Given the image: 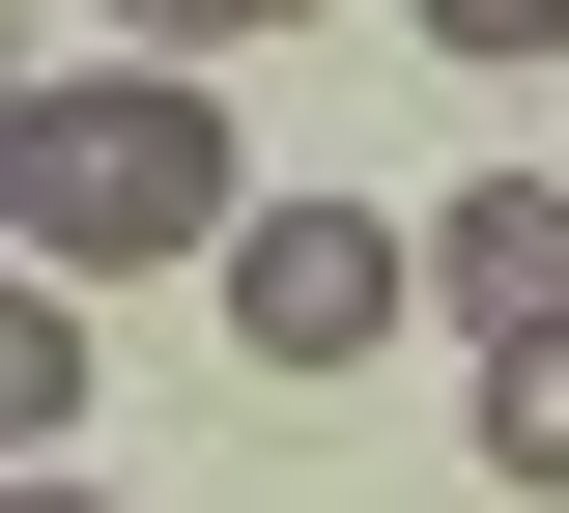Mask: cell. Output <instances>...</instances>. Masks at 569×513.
I'll list each match as a JSON object with an SVG mask.
<instances>
[{
	"label": "cell",
	"mask_w": 569,
	"mask_h": 513,
	"mask_svg": "<svg viewBox=\"0 0 569 513\" xmlns=\"http://www.w3.org/2000/svg\"><path fill=\"white\" fill-rule=\"evenodd\" d=\"M0 228H29V286H86V257H228L257 228V171H228V86L200 58H86L0 115Z\"/></svg>",
	"instance_id": "1"
},
{
	"label": "cell",
	"mask_w": 569,
	"mask_h": 513,
	"mask_svg": "<svg viewBox=\"0 0 569 513\" xmlns=\"http://www.w3.org/2000/svg\"><path fill=\"white\" fill-rule=\"evenodd\" d=\"M399 314H427V228H370L342 171H313V200H257V228H228V343H257V371H370V343H399Z\"/></svg>",
	"instance_id": "2"
},
{
	"label": "cell",
	"mask_w": 569,
	"mask_h": 513,
	"mask_svg": "<svg viewBox=\"0 0 569 513\" xmlns=\"http://www.w3.org/2000/svg\"><path fill=\"white\" fill-rule=\"evenodd\" d=\"M427 314L569 343V171H456V200H427Z\"/></svg>",
	"instance_id": "3"
},
{
	"label": "cell",
	"mask_w": 569,
	"mask_h": 513,
	"mask_svg": "<svg viewBox=\"0 0 569 513\" xmlns=\"http://www.w3.org/2000/svg\"><path fill=\"white\" fill-rule=\"evenodd\" d=\"M0 428H29V456H86V286H29V314H0Z\"/></svg>",
	"instance_id": "4"
},
{
	"label": "cell",
	"mask_w": 569,
	"mask_h": 513,
	"mask_svg": "<svg viewBox=\"0 0 569 513\" xmlns=\"http://www.w3.org/2000/svg\"><path fill=\"white\" fill-rule=\"evenodd\" d=\"M485 485L569 513V343H485Z\"/></svg>",
	"instance_id": "5"
},
{
	"label": "cell",
	"mask_w": 569,
	"mask_h": 513,
	"mask_svg": "<svg viewBox=\"0 0 569 513\" xmlns=\"http://www.w3.org/2000/svg\"><path fill=\"white\" fill-rule=\"evenodd\" d=\"M427 58H569V0H399Z\"/></svg>",
	"instance_id": "6"
},
{
	"label": "cell",
	"mask_w": 569,
	"mask_h": 513,
	"mask_svg": "<svg viewBox=\"0 0 569 513\" xmlns=\"http://www.w3.org/2000/svg\"><path fill=\"white\" fill-rule=\"evenodd\" d=\"M86 29H142V58H228V29H257V0H86Z\"/></svg>",
	"instance_id": "7"
},
{
	"label": "cell",
	"mask_w": 569,
	"mask_h": 513,
	"mask_svg": "<svg viewBox=\"0 0 569 513\" xmlns=\"http://www.w3.org/2000/svg\"><path fill=\"white\" fill-rule=\"evenodd\" d=\"M0 513H114V485H86V456H58V485H0Z\"/></svg>",
	"instance_id": "8"
},
{
	"label": "cell",
	"mask_w": 569,
	"mask_h": 513,
	"mask_svg": "<svg viewBox=\"0 0 569 513\" xmlns=\"http://www.w3.org/2000/svg\"><path fill=\"white\" fill-rule=\"evenodd\" d=\"M257 29H342V0H257Z\"/></svg>",
	"instance_id": "9"
}]
</instances>
